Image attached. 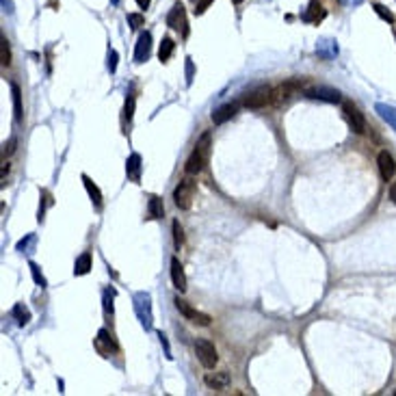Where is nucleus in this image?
<instances>
[{"instance_id": "nucleus-29", "label": "nucleus", "mask_w": 396, "mask_h": 396, "mask_svg": "<svg viewBox=\"0 0 396 396\" xmlns=\"http://www.w3.org/2000/svg\"><path fill=\"white\" fill-rule=\"evenodd\" d=\"M48 206H52V197H50V193L48 191H41V204H39V212H37V221L41 223L44 221V217H46V208Z\"/></svg>"}, {"instance_id": "nucleus-11", "label": "nucleus", "mask_w": 396, "mask_h": 396, "mask_svg": "<svg viewBox=\"0 0 396 396\" xmlns=\"http://www.w3.org/2000/svg\"><path fill=\"white\" fill-rule=\"evenodd\" d=\"M377 165H379L381 180H383V182L392 180V175H394V171H396V161H394L392 154H390L388 150L379 152V156H377Z\"/></svg>"}, {"instance_id": "nucleus-34", "label": "nucleus", "mask_w": 396, "mask_h": 396, "mask_svg": "<svg viewBox=\"0 0 396 396\" xmlns=\"http://www.w3.org/2000/svg\"><path fill=\"white\" fill-rule=\"evenodd\" d=\"M33 243H35V234H28L26 238H22L20 243H17V251H28Z\"/></svg>"}, {"instance_id": "nucleus-28", "label": "nucleus", "mask_w": 396, "mask_h": 396, "mask_svg": "<svg viewBox=\"0 0 396 396\" xmlns=\"http://www.w3.org/2000/svg\"><path fill=\"white\" fill-rule=\"evenodd\" d=\"M372 9H375V13L379 15L383 22H388V24H392V22H394V13L388 7H383L381 2H375V4H372Z\"/></svg>"}, {"instance_id": "nucleus-18", "label": "nucleus", "mask_w": 396, "mask_h": 396, "mask_svg": "<svg viewBox=\"0 0 396 396\" xmlns=\"http://www.w3.org/2000/svg\"><path fill=\"white\" fill-rule=\"evenodd\" d=\"M165 217V204L158 195H152L150 202H147V219L156 221V219H163Z\"/></svg>"}, {"instance_id": "nucleus-10", "label": "nucleus", "mask_w": 396, "mask_h": 396, "mask_svg": "<svg viewBox=\"0 0 396 396\" xmlns=\"http://www.w3.org/2000/svg\"><path fill=\"white\" fill-rule=\"evenodd\" d=\"M152 55V33L143 31L137 39V46H134V63H145Z\"/></svg>"}, {"instance_id": "nucleus-6", "label": "nucleus", "mask_w": 396, "mask_h": 396, "mask_svg": "<svg viewBox=\"0 0 396 396\" xmlns=\"http://www.w3.org/2000/svg\"><path fill=\"white\" fill-rule=\"evenodd\" d=\"M167 26L173 28V31H180L182 37H186L188 35V22H186V9L182 2H175L173 7H171L169 15H167Z\"/></svg>"}, {"instance_id": "nucleus-17", "label": "nucleus", "mask_w": 396, "mask_h": 396, "mask_svg": "<svg viewBox=\"0 0 396 396\" xmlns=\"http://www.w3.org/2000/svg\"><path fill=\"white\" fill-rule=\"evenodd\" d=\"M204 381L212 390H226L229 386V375L227 372H210V375H206Z\"/></svg>"}, {"instance_id": "nucleus-2", "label": "nucleus", "mask_w": 396, "mask_h": 396, "mask_svg": "<svg viewBox=\"0 0 396 396\" xmlns=\"http://www.w3.org/2000/svg\"><path fill=\"white\" fill-rule=\"evenodd\" d=\"M132 307L134 314H137L141 327L145 332H150L154 327V314H152V294L150 292H134L132 297Z\"/></svg>"}, {"instance_id": "nucleus-38", "label": "nucleus", "mask_w": 396, "mask_h": 396, "mask_svg": "<svg viewBox=\"0 0 396 396\" xmlns=\"http://www.w3.org/2000/svg\"><path fill=\"white\" fill-rule=\"evenodd\" d=\"M158 338H161V344L165 346V355H167V359H171L173 355H171V348H169V340H167V336H165L163 332H158Z\"/></svg>"}, {"instance_id": "nucleus-26", "label": "nucleus", "mask_w": 396, "mask_h": 396, "mask_svg": "<svg viewBox=\"0 0 396 396\" xmlns=\"http://www.w3.org/2000/svg\"><path fill=\"white\" fill-rule=\"evenodd\" d=\"M113 299H115V288H106L104 294H102V303H104V314L109 318H113V314H115Z\"/></svg>"}, {"instance_id": "nucleus-33", "label": "nucleus", "mask_w": 396, "mask_h": 396, "mask_svg": "<svg viewBox=\"0 0 396 396\" xmlns=\"http://www.w3.org/2000/svg\"><path fill=\"white\" fill-rule=\"evenodd\" d=\"M212 2H215V0H193V4H195L193 13H195V15H202V13H206V9H208Z\"/></svg>"}, {"instance_id": "nucleus-3", "label": "nucleus", "mask_w": 396, "mask_h": 396, "mask_svg": "<svg viewBox=\"0 0 396 396\" xmlns=\"http://www.w3.org/2000/svg\"><path fill=\"white\" fill-rule=\"evenodd\" d=\"M195 180L193 178H184L180 182L178 186H175L173 191V202L178 206L180 210H188L193 206V197H195Z\"/></svg>"}, {"instance_id": "nucleus-31", "label": "nucleus", "mask_w": 396, "mask_h": 396, "mask_svg": "<svg viewBox=\"0 0 396 396\" xmlns=\"http://www.w3.org/2000/svg\"><path fill=\"white\" fill-rule=\"evenodd\" d=\"M134 104H137L134 96H128L126 98V104H123V119H126V121H132V117H134Z\"/></svg>"}, {"instance_id": "nucleus-5", "label": "nucleus", "mask_w": 396, "mask_h": 396, "mask_svg": "<svg viewBox=\"0 0 396 396\" xmlns=\"http://www.w3.org/2000/svg\"><path fill=\"white\" fill-rule=\"evenodd\" d=\"M342 113H344L346 123L351 126V130L355 134H364L366 132V117L359 113V109L353 102H344L342 104Z\"/></svg>"}, {"instance_id": "nucleus-32", "label": "nucleus", "mask_w": 396, "mask_h": 396, "mask_svg": "<svg viewBox=\"0 0 396 396\" xmlns=\"http://www.w3.org/2000/svg\"><path fill=\"white\" fill-rule=\"evenodd\" d=\"M182 243H184V236H182V226H180V221H173V245H175V249H180Z\"/></svg>"}, {"instance_id": "nucleus-14", "label": "nucleus", "mask_w": 396, "mask_h": 396, "mask_svg": "<svg viewBox=\"0 0 396 396\" xmlns=\"http://www.w3.org/2000/svg\"><path fill=\"white\" fill-rule=\"evenodd\" d=\"M141 169H143V161H141V154L132 152L126 161V175L132 182H141Z\"/></svg>"}, {"instance_id": "nucleus-43", "label": "nucleus", "mask_w": 396, "mask_h": 396, "mask_svg": "<svg viewBox=\"0 0 396 396\" xmlns=\"http://www.w3.org/2000/svg\"><path fill=\"white\" fill-rule=\"evenodd\" d=\"M150 2H152V0H137V4L141 9H147V7H150Z\"/></svg>"}, {"instance_id": "nucleus-37", "label": "nucleus", "mask_w": 396, "mask_h": 396, "mask_svg": "<svg viewBox=\"0 0 396 396\" xmlns=\"http://www.w3.org/2000/svg\"><path fill=\"white\" fill-rule=\"evenodd\" d=\"M193 76H195V65H193V58L188 57L186 58V85H193Z\"/></svg>"}, {"instance_id": "nucleus-8", "label": "nucleus", "mask_w": 396, "mask_h": 396, "mask_svg": "<svg viewBox=\"0 0 396 396\" xmlns=\"http://www.w3.org/2000/svg\"><path fill=\"white\" fill-rule=\"evenodd\" d=\"M271 102H273V89L271 87H260V89L251 91L243 100V106H247V109H264Z\"/></svg>"}, {"instance_id": "nucleus-23", "label": "nucleus", "mask_w": 396, "mask_h": 396, "mask_svg": "<svg viewBox=\"0 0 396 396\" xmlns=\"http://www.w3.org/2000/svg\"><path fill=\"white\" fill-rule=\"evenodd\" d=\"M316 52H318V57H323V58H334L338 55V46H336V41H332V39H323L321 44H318Z\"/></svg>"}, {"instance_id": "nucleus-21", "label": "nucleus", "mask_w": 396, "mask_h": 396, "mask_svg": "<svg viewBox=\"0 0 396 396\" xmlns=\"http://www.w3.org/2000/svg\"><path fill=\"white\" fill-rule=\"evenodd\" d=\"M91 271V253L82 251L74 262V275H87Z\"/></svg>"}, {"instance_id": "nucleus-25", "label": "nucleus", "mask_w": 396, "mask_h": 396, "mask_svg": "<svg viewBox=\"0 0 396 396\" xmlns=\"http://www.w3.org/2000/svg\"><path fill=\"white\" fill-rule=\"evenodd\" d=\"M173 50H175V41L171 37H165L161 41V48H158V58H161V63H167L171 58V55H173Z\"/></svg>"}, {"instance_id": "nucleus-16", "label": "nucleus", "mask_w": 396, "mask_h": 396, "mask_svg": "<svg viewBox=\"0 0 396 396\" xmlns=\"http://www.w3.org/2000/svg\"><path fill=\"white\" fill-rule=\"evenodd\" d=\"M236 111H238V106H236V104H223V106H219L215 113H212V123L221 126V123L229 121L236 115Z\"/></svg>"}, {"instance_id": "nucleus-19", "label": "nucleus", "mask_w": 396, "mask_h": 396, "mask_svg": "<svg viewBox=\"0 0 396 396\" xmlns=\"http://www.w3.org/2000/svg\"><path fill=\"white\" fill-rule=\"evenodd\" d=\"M82 184H85V188H87V193H89V197H91V202H93V206L100 210L102 208V193H100V188L93 184V180L89 178L87 173H82Z\"/></svg>"}, {"instance_id": "nucleus-20", "label": "nucleus", "mask_w": 396, "mask_h": 396, "mask_svg": "<svg viewBox=\"0 0 396 396\" xmlns=\"http://www.w3.org/2000/svg\"><path fill=\"white\" fill-rule=\"evenodd\" d=\"M11 98H13V115H15V121L20 123L22 119H24V109H22V91H20V87L15 85H11Z\"/></svg>"}, {"instance_id": "nucleus-27", "label": "nucleus", "mask_w": 396, "mask_h": 396, "mask_svg": "<svg viewBox=\"0 0 396 396\" xmlns=\"http://www.w3.org/2000/svg\"><path fill=\"white\" fill-rule=\"evenodd\" d=\"M0 61H2V67H9L11 65V48H9V41L7 37H0Z\"/></svg>"}, {"instance_id": "nucleus-30", "label": "nucleus", "mask_w": 396, "mask_h": 396, "mask_svg": "<svg viewBox=\"0 0 396 396\" xmlns=\"http://www.w3.org/2000/svg\"><path fill=\"white\" fill-rule=\"evenodd\" d=\"M28 269H31V275H33L35 283H37V286H41V288H46V277L41 275V269H39V264H35V262H28Z\"/></svg>"}, {"instance_id": "nucleus-4", "label": "nucleus", "mask_w": 396, "mask_h": 396, "mask_svg": "<svg viewBox=\"0 0 396 396\" xmlns=\"http://www.w3.org/2000/svg\"><path fill=\"white\" fill-rule=\"evenodd\" d=\"M195 355H197L199 364H202L204 368H208V370L215 368L217 362H219V355H217L215 344H212L210 340H204V338L195 342Z\"/></svg>"}, {"instance_id": "nucleus-15", "label": "nucleus", "mask_w": 396, "mask_h": 396, "mask_svg": "<svg viewBox=\"0 0 396 396\" xmlns=\"http://www.w3.org/2000/svg\"><path fill=\"white\" fill-rule=\"evenodd\" d=\"M171 282H173V288H178L180 292L186 290V275H184V267L180 264L178 258H171Z\"/></svg>"}, {"instance_id": "nucleus-45", "label": "nucleus", "mask_w": 396, "mask_h": 396, "mask_svg": "<svg viewBox=\"0 0 396 396\" xmlns=\"http://www.w3.org/2000/svg\"><path fill=\"white\" fill-rule=\"evenodd\" d=\"M394 35H396V33H394Z\"/></svg>"}, {"instance_id": "nucleus-24", "label": "nucleus", "mask_w": 396, "mask_h": 396, "mask_svg": "<svg viewBox=\"0 0 396 396\" xmlns=\"http://www.w3.org/2000/svg\"><path fill=\"white\" fill-rule=\"evenodd\" d=\"M11 316L17 321V325L20 327H24V325L31 321V312H28V307L24 305V303H15L13 305V310H11Z\"/></svg>"}, {"instance_id": "nucleus-7", "label": "nucleus", "mask_w": 396, "mask_h": 396, "mask_svg": "<svg viewBox=\"0 0 396 396\" xmlns=\"http://www.w3.org/2000/svg\"><path fill=\"white\" fill-rule=\"evenodd\" d=\"M173 303H175V307H178V312L186 318V321H191V323H195V325H202V327H208V325H210L212 318H210L208 314H204V312H197L193 305H188L184 299L175 297Z\"/></svg>"}, {"instance_id": "nucleus-36", "label": "nucleus", "mask_w": 396, "mask_h": 396, "mask_svg": "<svg viewBox=\"0 0 396 396\" xmlns=\"http://www.w3.org/2000/svg\"><path fill=\"white\" fill-rule=\"evenodd\" d=\"M117 58H119L117 50H111V52H109V72H111V74L117 72Z\"/></svg>"}, {"instance_id": "nucleus-40", "label": "nucleus", "mask_w": 396, "mask_h": 396, "mask_svg": "<svg viewBox=\"0 0 396 396\" xmlns=\"http://www.w3.org/2000/svg\"><path fill=\"white\" fill-rule=\"evenodd\" d=\"M342 7H357V4H362L364 0H338Z\"/></svg>"}, {"instance_id": "nucleus-1", "label": "nucleus", "mask_w": 396, "mask_h": 396, "mask_svg": "<svg viewBox=\"0 0 396 396\" xmlns=\"http://www.w3.org/2000/svg\"><path fill=\"white\" fill-rule=\"evenodd\" d=\"M210 143H212L210 132H204L197 143H195L191 156L186 158V165H184V171L188 175H197L199 171L206 167V163H208V158H210Z\"/></svg>"}, {"instance_id": "nucleus-22", "label": "nucleus", "mask_w": 396, "mask_h": 396, "mask_svg": "<svg viewBox=\"0 0 396 396\" xmlns=\"http://www.w3.org/2000/svg\"><path fill=\"white\" fill-rule=\"evenodd\" d=\"M375 111L379 113V117L383 121L388 123V126H392L394 130H396V109L394 106H388V104H377L375 106Z\"/></svg>"}, {"instance_id": "nucleus-41", "label": "nucleus", "mask_w": 396, "mask_h": 396, "mask_svg": "<svg viewBox=\"0 0 396 396\" xmlns=\"http://www.w3.org/2000/svg\"><path fill=\"white\" fill-rule=\"evenodd\" d=\"M2 9L7 11V13H13V2H11V0H2Z\"/></svg>"}, {"instance_id": "nucleus-44", "label": "nucleus", "mask_w": 396, "mask_h": 396, "mask_svg": "<svg viewBox=\"0 0 396 396\" xmlns=\"http://www.w3.org/2000/svg\"><path fill=\"white\" fill-rule=\"evenodd\" d=\"M232 2H234V4H240V2H243V0H232Z\"/></svg>"}, {"instance_id": "nucleus-13", "label": "nucleus", "mask_w": 396, "mask_h": 396, "mask_svg": "<svg viewBox=\"0 0 396 396\" xmlns=\"http://www.w3.org/2000/svg\"><path fill=\"white\" fill-rule=\"evenodd\" d=\"M325 15H327V11L323 9L321 0H312V2L307 4V9L301 13V20H303L305 24H318Z\"/></svg>"}, {"instance_id": "nucleus-39", "label": "nucleus", "mask_w": 396, "mask_h": 396, "mask_svg": "<svg viewBox=\"0 0 396 396\" xmlns=\"http://www.w3.org/2000/svg\"><path fill=\"white\" fill-rule=\"evenodd\" d=\"M13 150H15V139H11L9 143H4V150H2V156L7 158V156H11L13 154Z\"/></svg>"}, {"instance_id": "nucleus-35", "label": "nucleus", "mask_w": 396, "mask_h": 396, "mask_svg": "<svg viewBox=\"0 0 396 396\" xmlns=\"http://www.w3.org/2000/svg\"><path fill=\"white\" fill-rule=\"evenodd\" d=\"M143 15L141 13H128V24L132 26V28H139V26H143Z\"/></svg>"}, {"instance_id": "nucleus-12", "label": "nucleus", "mask_w": 396, "mask_h": 396, "mask_svg": "<svg viewBox=\"0 0 396 396\" xmlns=\"http://www.w3.org/2000/svg\"><path fill=\"white\" fill-rule=\"evenodd\" d=\"M307 98L312 100H323V102H329V104H338L342 102V93L336 91V89H329V87H318V89H307Z\"/></svg>"}, {"instance_id": "nucleus-9", "label": "nucleus", "mask_w": 396, "mask_h": 396, "mask_svg": "<svg viewBox=\"0 0 396 396\" xmlns=\"http://www.w3.org/2000/svg\"><path fill=\"white\" fill-rule=\"evenodd\" d=\"M93 346H96V351H98L102 357H109L111 353L117 351V342H115L113 334H111L109 329H100L98 336L93 338Z\"/></svg>"}, {"instance_id": "nucleus-42", "label": "nucleus", "mask_w": 396, "mask_h": 396, "mask_svg": "<svg viewBox=\"0 0 396 396\" xmlns=\"http://www.w3.org/2000/svg\"><path fill=\"white\" fill-rule=\"evenodd\" d=\"M390 199H392V202L396 204V182H394L392 186H390Z\"/></svg>"}]
</instances>
